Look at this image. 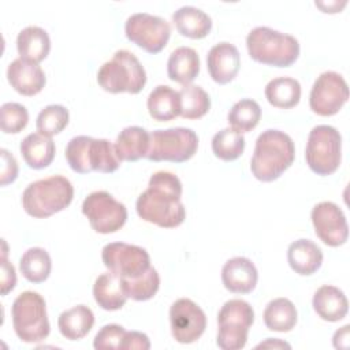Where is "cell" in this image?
<instances>
[{
  "mask_svg": "<svg viewBox=\"0 0 350 350\" xmlns=\"http://www.w3.org/2000/svg\"><path fill=\"white\" fill-rule=\"evenodd\" d=\"M180 197V179L172 172L157 171L150 176L148 189L138 196L135 209L142 220L163 228H174L186 217Z\"/></svg>",
  "mask_w": 350,
  "mask_h": 350,
  "instance_id": "1",
  "label": "cell"
},
{
  "mask_svg": "<svg viewBox=\"0 0 350 350\" xmlns=\"http://www.w3.org/2000/svg\"><path fill=\"white\" fill-rule=\"evenodd\" d=\"M295 146L288 134L276 129L262 131L254 145L250 171L261 182L278 179L293 163Z\"/></svg>",
  "mask_w": 350,
  "mask_h": 350,
  "instance_id": "2",
  "label": "cell"
},
{
  "mask_svg": "<svg viewBox=\"0 0 350 350\" xmlns=\"http://www.w3.org/2000/svg\"><path fill=\"white\" fill-rule=\"evenodd\" d=\"M70 168L78 174L98 171L115 172L122 160L118 157L115 144L105 138L77 135L71 138L64 150Z\"/></svg>",
  "mask_w": 350,
  "mask_h": 350,
  "instance_id": "3",
  "label": "cell"
},
{
  "mask_svg": "<svg viewBox=\"0 0 350 350\" xmlns=\"http://www.w3.org/2000/svg\"><path fill=\"white\" fill-rule=\"evenodd\" d=\"M246 48L253 60L273 67H288L299 56V42L294 36L267 26H257L249 31Z\"/></svg>",
  "mask_w": 350,
  "mask_h": 350,
  "instance_id": "4",
  "label": "cell"
},
{
  "mask_svg": "<svg viewBox=\"0 0 350 350\" xmlns=\"http://www.w3.org/2000/svg\"><path fill=\"white\" fill-rule=\"evenodd\" d=\"M74 197L71 182L62 175H52L30 183L22 194V206L27 215L45 219L66 209Z\"/></svg>",
  "mask_w": 350,
  "mask_h": 350,
  "instance_id": "5",
  "label": "cell"
},
{
  "mask_svg": "<svg viewBox=\"0 0 350 350\" xmlns=\"http://www.w3.org/2000/svg\"><path fill=\"white\" fill-rule=\"evenodd\" d=\"M98 85L109 93H139L146 83V72L138 57L127 51L119 49L112 59L105 62L97 72Z\"/></svg>",
  "mask_w": 350,
  "mask_h": 350,
  "instance_id": "6",
  "label": "cell"
},
{
  "mask_svg": "<svg viewBox=\"0 0 350 350\" xmlns=\"http://www.w3.org/2000/svg\"><path fill=\"white\" fill-rule=\"evenodd\" d=\"M12 325L16 336L25 343H38L48 338L51 325L46 304L36 291H23L12 302Z\"/></svg>",
  "mask_w": 350,
  "mask_h": 350,
  "instance_id": "7",
  "label": "cell"
},
{
  "mask_svg": "<svg viewBox=\"0 0 350 350\" xmlns=\"http://www.w3.org/2000/svg\"><path fill=\"white\" fill-rule=\"evenodd\" d=\"M305 160L308 167L320 176L334 174L342 160L340 133L328 124L314 126L308 135Z\"/></svg>",
  "mask_w": 350,
  "mask_h": 350,
  "instance_id": "8",
  "label": "cell"
},
{
  "mask_svg": "<svg viewBox=\"0 0 350 350\" xmlns=\"http://www.w3.org/2000/svg\"><path fill=\"white\" fill-rule=\"evenodd\" d=\"M254 321V310L249 302L234 298L223 304L217 313L216 345L221 350H241Z\"/></svg>",
  "mask_w": 350,
  "mask_h": 350,
  "instance_id": "9",
  "label": "cell"
},
{
  "mask_svg": "<svg viewBox=\"0 0 350 350\" xmlns=\"http://www.w3.org/2000/svg\"><path fill=\"white\" fill-rule=\"evenodd\" d=\"M198 148V137L187 127H171L150 133L145 159L150 161L183 163L191 159Z\"/></svg>",
  "mask_w": 350,
  "mask_h": 350,
  "instance_id": "10",
  "label": "cell"
},
{
  "mask_svg": "<svg viewBox=\"0 0 350 350\" xmlns=\"http://www.w3.org/2000/svg\"><path fill=\"white\" fill-rule=\"evenodd\" d=\"M82 213L92 228L98 234H112L120 230L127 220L124 204L104 190L90 193L82 202Z\"/></svg>",
  "mask_w": 350,
  "mask_h": 350,
  "instance_id": "11",
  "label": "cell"
},
{
  "mask_svg": "<svg viewBox=\"0 0 350 350\" xmlns=\"http://www.w3.org/2000/svg\"><path fill=\"white\" fill-rule=\"evenodd\" d=\"M124 33L133 44L154 55L165 48L171 36V26L161 16L135 12L127 18Z\"/></svg>",
  "mask_w": 350,
  "mask_h": 350,
  "instance_id": "12",
  "label": "cell"
},
{
  "mask_svg": "<svg viewBox=\"0 0 350 350\" xmlns=\"http://www.w3.org/2000/svg\"><path fill=\"white\" fill-rule=\"evenodd\" d=\"M107 269L123 279L138 278L150 268L149 253L137 245L124 242L107 243L101 250Z\"/></svg>",
  "mask_w": 350,
  "mask_h": 350,
  "instance_id": "13",
  "label": "cell"
},
{
  "mask_svg": "<svg viewBox=\"0 0 350 350\" xmlns=\"http://www.w3.org/2000/svg\"><path fill=\"white\" fill-rule=\"evenodd\" d=\"M349 100V86L345 78L335 71H324L314 81L310 94V109L320 116H332Z\"/></svg>",
  "mask_w": 350,
  "mask_h": 350,
  "instance_id": "14",
  "label": "cell"
},
{
  "mask_svg": "<svg viewBox=\"0 0 350 350\" xmlns=\"http://www.w3.org/2000/svg\"><path fill=\"white\" fill-rule=\"evenodd\" d=\"M171 334L178 343L189 345L201 338L206 328L205 312L191 299L179 298L170 308Z\"/></svg>",
  "mask_w": 350,
  "mask_h": 350,
  "instance_id": "15",
  "label": "cell"
},
{
  "mask_svg": "<svg viewBox=\"0 0 350 350\" xmlns=\"http://www.w3.org/2000/svg\"><path fill=\"white\" fill-rule=\"evenodd\" d=\"M310 219L316 235L331 247H338L347 241L349 226L343 211L331 201H323L313 206Z\"/></svg>",
  "mask_w": 350,
  "mask_h": 350,
  "instance_id": "16",
  "label": "cell"
},
{
  "mask_svg": "<svg viewBox=\"0 0 350 350\" xmlns=\"http://www.w3.org/2000/svg\"><path fill=\"white\" fill-rule=\"evenodd\" d=\"M206 67L211 78L216 83L226 85L231 82L241 67V55L238 48L227 41L217 42L206 55Z\"/></svg>",
  "mask_w": 350,
  "mask_h": 350,
  "instance_id": "17",
  "label": "cell"
},
{
  "mask_svg": "<svg viewBox=\"0 0 350 350\" xmlns=\"http://www.w3.org/2000/svg\"><path fill=\"white\" fill-rule=\"evenodd\" d=\"M7 79L11 88L22 96H36L46 83L45 72L38 63L22 57H18L8 64Z\"/></svg>",
  "mask_w": 350,
  "mask_h": 350,
  "instance_id": "18",
  "label": "cell"
},
{
  "mask_svg": "<svg viewBox=\"0 0 350 350\" xmlns=\"http://www.w3.org/2000/svg\"><path fill=\"white\" fill-rule=\"evenodd\" d=\"M258 272L252 260L246 257H232L221 268L223 286L235 294L252 293L257 284Z\"/></svg>",
  "mask_w": 350,
  "mask_h": 350,
  "instance_id": "19",
  "label": "cell"
},
{
  "mask_svg": "<svg viewBox=\"0 0 350 350\" xmlns=\"http://www.w3.org/2000/svg\"><path fill=\"white\" fill-rule=\"evenodd\" d=\"M287 261L291 269L301 275L309 276L317 272L323 264V250L310 239H297L287 249Z\"/></svg>",
  "mask_w": 350,
  "mask_h": 350,
  "instance_id": "20",
  "label": "cell"
},
{
  "mask_svg": "<svg viewBox=\"0 0 350 350\" xmlns=\"http://www.w3.org/2000/svg\"><path fill=\"white\" fill-rule=\"evenodd\" d=\"M312 305L320 319L331 323L342 320L349 312V302L345 293L329 284H324L316 290Z\"/></svg>",
  "mask_w": 350,
  "mask_h": 350,
  "instance_id": "21",
  "label": "cell"
},
{
  "mask_svg": "<svg viewBox=\"0 0 350 350\" xmlns=\"http://www.w3.org/2000/svg\"><path fill=\"white\" fill-rule=\"evenodd\" d=\"M93 297L97 305L104 310H119L129 298L123 279L109 271L94 280Z\"/></svg>",
  "mask_w": 350,
  "mask_h": 350,
  "instance_id": "22",
  "label": "cell"
},
{
  "mask_svg": "<svg viewBox=\"0 0 350 350\" xmlns=\"http://www.w3.org/2000/svg\"><path fill=\"white\" fill-rule=\"evenodd\" d=\"M200 72V57L196 49L179 46L174 49L167 62L168 78L183 86L190 85Z\"/></svg>",
  "mask_w": 350,
  "mask_h": 350,
  "instance_id": "23",
  "label": "cell"
},
{
  "mask_svg": "<svg viewBox=\"0 0 350 350\" xmlns=\"http://www.w3.org/2000/svg\"><path fill=\"white\" fill-rule=\"evenodd\" d=\"M19 150L25 163L33 170L46 168L53 161L56 153L52 138L41 133L26 135L19 145Z\"/></svg>",
  "mask_w": 350,
  "mask_h": 350,
  "instance_id": "24",
  "label": "cell"
},
{
  "mask_svg": "<svg viewBox=\"0 0 350 350\" xmlns=\"http://www.w3.org/2000/svg\"><path fill=\"white\" fill-rule=\"evenodd\" d=\"M172 22L182 36L193 40L206 37L212 29L211 16L201 8L193 5H183L178 8L172 14Z\"/></svg>",
  "mask_w": 350,
  "mask_h": 350,
  "instance_id": "25",
  "label": "cell"
},
{
  "mask_svg": "<svg viewBox=\"0 0 350 350\" xmlns=\"http://www.w3.org/2000/svg\"><path fill=\"white\" fill-rule=\"evenodd\" d=\"M16 49L19 57L33 63H40L51 51V38L42 27L27 26L18 33Z\"/></svg>",
  "mask_w": 350,
  "mask_h": 350,
  "instance_id": "26",
  "label": "cell"
},
{
  "mask_svg": "<svg viewBox=\"0 0 350 350\" xmlns=\"http://www.w3.org/2000/svg\"><path fill=\"white\" fill-rule=\"evenodd\" d=\"M150 133L139 126L124 127L115 142L118 157L122 161H137L146 156L149 149Z\"/></svg>",
  "mask_w": 350,
  "mask_h": 350,
  "instance_id": "27",
  "label": "cell"
},
{
  "mask_svg": "<svg viewBox=\"0 0 350 350\" xmlns=\"http://www.w3.org/2000/svg\"><path fill=\"white\" fill-rule=\"evenodd\" d=\"M94 324V314L86 305H75L60 313L57 327L60 334L68 340L85 338Z\"/></svg>",
  "mask_w": 350,
  "mask_h": 350,
  "instance_id": "28",
  "label": "cell"
},
{
  "mask_svg": "<svg viewBox=\"0 0 350 350\" xmlns=\"http://www.w3.org/2000/svg\"><path fill=\"white\" fill-rule=\"evenodd\" d=\"M146 107L154 120L168 122L180 115L179 92L167 85H159L149 93Z\"/></svg>",
  "mask_w": 350,
  "mask_h": 350,
  "instance_id": "29",
  "label": "cell"
},
{
  "mask_svg": "<svg viewBox=\"0 0 350 350\" xmlns=\"http://www.w3.org/2000/svg\"><path fill=\"white\" fill-rule=\"evenodd\" d=\"M264 324L269 331L288 332L291 331L298 319L295 305L288 298H275L269 301L264 309Z\"/></svg>",
  "mask_w": 350,
  "mask_h": 350,
  "instance_id": "30",
  "label": "cell"
},
{
  "mask_svg": "<svg viewBox=\"0 0 350 350\" xmlns=\"http://www.w3.org/2000/svg\"><path fill=\"white\" fill-rule=\"evenodd\" d=\"M301 83L291 77H278L271 79L264 90L268 103L276 108L288 109L301 100Z\"/></svg>",
  "mask_w": 350,
  "mask_h": 350,
  "instance_id": "31",
  "label": "cell"
},
{
  "mask_svg": "<svg viewBox=\"0 0 350 350\" xmlns=\"http://www.w3.org/2000/svg\"><path fill=\"white\" fill-rule=\"evenodd\" d=\"M19 269L22 276L30 283H42L51 275V256L42 247H30L22 254L19 260Z\"/></svg>",
  "mask_w": 350,
  "mask_h": 350,
  "instance_id": "32",
  "label": "cell"
},
{
  "mask_svg": "<svg viewBox=\"0 0 350 350\" xmlns=\"http://www.w3.org/2000/svg\"><path fill=\"white\" fill-rule=\"evenodd\" d=\"M245 150V137L242 133L226 127L219 130L212 138V152L223 161H232L242 156Z\"/></svg>",
  "mask_w": 350,
  "mask_h": 350,
  "instance_id": "33",
  "label": "cell"
},
{
  "mask_svg": "<svg viewBox=\"0 0 350 350\" xmlns=\"http://www.w3.org/2000/svg\"><path fill=\"white\" fill-rule=\"evenodd\" d=\"M261 118V108L257 101L252 98H242L237 101L227 115V122L231 129L239 133L253 130Z\"/></svg>",
  "mask_w": 350,
  "mask_h": 350,
  "instance_id": "34",
  "label": "cell"
},
{
  "mask_svg": "<svg viewBox=\"0 0 350 350\" xmlns=\"http://www.w3.org/2000/svg\"><path fill=\"white\" fill-rule=\"evenodd\" d=\"M180 116L185 119H200L211 108L208 93L198 85H186L179 90Z\"/></svg>",
  "mask_w": 350,
  "mask_h": 350,
  "instance_id": "35",
  "label": "cell"
},
{
  "mask_svg": "<svg viewBox=\"0 0 350 350\" xmlns=\"http://www.w3.org/2000/svg\"><path fill=\"white\" fill-rule=\"evenodd\" d=\"M123 284L129 298L134 301H148L153 298L159 291L160 276L157 271L153 267H150L146 272H144L138 278L123 279Z\"/></svg>",
  "mask_w": 350,
  "mask_h": 350,
  "instance_id": "36",
  "label": "cell"
},
{
  "mask_svg": "<svg viewBox=\"0 0 350 350\" xmlns=\"http://www.w3.org/2000/svg\"><path fill=\"white\" fill-rule=\"evenodd\" d=\"M68 120L70 113L66 107L60 104H51L40 111L36 120V127L38 133L52 137L63 131L68 124Z\"/></svg>",
  "mask_w": 350,
  "mask_h": 350,
  "instance_id": "37",
  "label": "cell"
},
{
  "mask_svg": "<svg viewBox=\"0 0 350 350\" xmlns=\"http://www.w3.org/2000/svg\"><path fill=\"white\" fill-rule=\"evenodd\" d=\"M1 131L5 134H18L29 122L27 109L19 103H4L0 108Z\"/></svg>",
  "mask_w": 350,
  "mask_h": 350,
  "instance_id": "38",
  "label": "cell"
},
{
  "mask_svg": "<svg viewBox=\"0 0 350 350\" xmlns=\"http://www.w3.org/2000/svg\"><path fill=\"white\" fill-rule=\"evenodd\" d=\"M124 332L126 329L119 324H107L101 327V329L96 334L93 340V347L97 350H103V349L119 350Z\"/></svg>",
  "mask_w": 350,
  "mask_h": 350,
  "instance_id": "39",
  "label": "cell"
},
{
  "mask_svg": "<svg viewBox=\"0 0 350 350\" xmlns=\"http://www.w3.org/2000/svg\"><path fill=\"white\" fill-rule=\"evenodd\" d=\"M1 170H0V183L1 186H7L8 183H12L18 176V163L15 157L7 150L1 149Z\"/></svg>",
  "mask_w": 350,
  "mask_h": 350,
  "instance_id": "40",
  "label": "cell"
},
{
  "mask_svg": "<svg viewBox=\"0 0 350 350\" xmlns=\"http://www.w3.org/2000/svg\"><path fill=\"white\" fill-rule=\"evenodd\" d=\"M150 340L146 334L139 331H126L119 350H149Z\"/></svg>",
  "mask_w": 350,
  "mask_h": 350,
  "instance_id": "41",
  "label": "cell"
},
{
  "mask_svg": "<svg viewBox=\"0 0 350 350\" xmlns=\"http://www.w3.org/2000/svg\"><path fill=\"white\" fill-rule=\"evenodd\" d=\"M16 284V272L7 256H1V295H7Z\"/></svg>",
  "mask_w": 350,
  "mask_h": 350,
  "instance_id": "42",
  "label": "cell"
},
{
  "mask_svg": "<svg viewBox=\"0 0 350 350\" xmlns=\"http://www.w3.org/2000/svg\"><path fill=\"white\" fill-rule=\"evenodd\" d=\"M349 329H350V325L346 324L342 328H339L338 331H335V334L332 336V345L335 349H347L349 347V338H350Z\"/></svg>",
  "mask_w": 350,
  "mask_h": 350,
  "instance_id": "43",
  "label": "cell"
},
{
  "mask_svg": "<svg viewBox=\"0 0 350 350\" xmlns=\"http://www.w3.org/2000/svg\"><path fill=\"white\" fill-rule=\"evenodd\" d=\"M256 349H273V350H279V349H291V346L287 342H283L280 339L268 338L264 342L258 343L256 346Z\"/></svg>",
  "mask_w": 350,
  "mask_h": 350,
  "instance_id": "44",
  "label": "cell"
},
{
  "mask_svg": "<svg viewBox=\"0 0 350 350\" xmlns=\"http://www.w3.org/2000/svg\"><path fill=\"white\" fill-rule=\"evenodd\" d=\"M346 0L342 1L339 4V1H332V3H321V1H316V5L320 7L323 10V12H339L345 5H346Z\"/></svg>",
  "mask_w": 350,
  "mask_h": 350,
  "instance_id": "45",
  "label": "cell"
}]
</instances>
